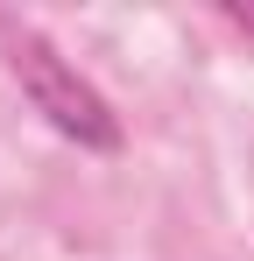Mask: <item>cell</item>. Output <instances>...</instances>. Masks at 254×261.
Here are the masks:
<instances>
[{
    "mask_svg": "<svg viewBox=\"0 0 254 261\" xmlns=\"http://www.w3.org/2000/svg\"><path fill=\"white\" fill-rule=\"evenodd\" d=\"M7 64H14L21 92H29V106H36L64 141H78V148H92V155H113V148H120V113L106 106V92L92 85V78H78V64H64L36 29L14 36Z\"/></svg>",
    "mask_w": 254,
    "mask_h": 261,
    "instance_id": "cell-1",
    "label": "cell"
},
{
    "mask_svg": "<svg viewBox=\"0 0 254 261\" xmlns=\"http://www.w3.org/2000/svg\"><path fill=\"white\" fill-rule=\"evenodd\" d=\"M226 21H240V29H254V7H226Z\"/></svg>",
    "mask_w": 254,
    "mask_h": 261,
    "instance_id": "cell-2",
    "label": "cell"
}]
</instances>
